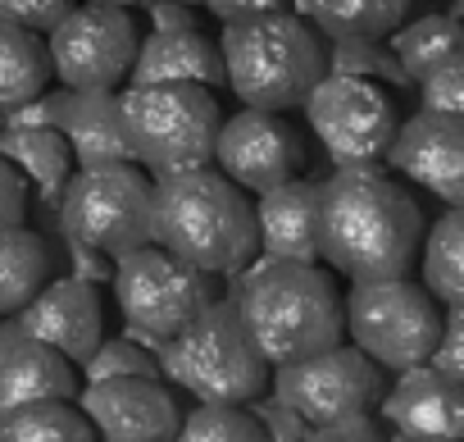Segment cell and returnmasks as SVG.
Masks as SVG:
<instances>
[{
    "label": "cell",
    "mask_w": 464,
    "mask_h": 442,
    "mask_svg": "<svg viewBox=\"0 0 464 442\" xmlns=\"http://www.w3.org/2000/svg\"><path fill=\"white\" fill-rule=\"evenodd\" d=\"M423 210L382 164L337 169L319 182V256L346 279H396L419 260Z\"/></svg>",
    "instance_id": "obj_1"
},
{
    "label": "cell",
    "mask_w": 464,
    "mask_h": 442,
    "mask_svg": "<svg viewBox=\"0 0 464 442\" xmlns=\"http://www.w3.org/2000/svg\"><path fill=\"white\" fill-rule=\"evenodd\" d=\"M150 242L205 274L246 270L256 256L251 201L209 164L164 173L150 182Z\"/></svg>",
    "instance_id": "obj_2"
},
{
    "label": "cell",
    "mask_w": 464,
    "mask_h": 442,
    "mask_svg": "<svg viewBox=\"0 0 464 442\" xmlns=\"http://www.w3.org/2000/svg\"><path fill=\"white\" fill-rule=\"evenodd\" d=\"M232 297L265 365H287L342 342V297L333 274H319L314 260H260Z\"/></svg>",
    "instance_id": "obj_3"
},
{
    "label": "cell",
    "mask_w": 464,
    "mask_h": 442,
    "mask_svg": "<svg viewBox=\"0 0 464 442\" xmlns=\"http://www.w3.org/2000/svg\"><path fill=\"white\" fill-rule=\"evenodd\" d=\"M218 60L223 87L251 110H301L310 87L324 78V42L296 10L223 24Z\"/></svg>",
    "instance_id": "obj_4"
},
{
    "label": "cell",
    "mask_w": 464,
    "mask_h": 442,
    "mask_svg": "<svg viewBox=\"0 0 464 442\" xmlns=\"http://www.w3.org/2000/svg\"><path fill=\"white\" fill-rule=\"evenodd\" d=\"M119 123L128 160L164 178L209 164L223 110L200 83H128V92L119 96Z\"/></svg>",
    "instance_id": "obj_5"
},
{
    "label": "cell",
    "mask_w": 464,
    "mask_h": 442,
    "mask_svg": "<svg viewBox=\"0 0 464 442\" xmlns=\"http://www.w3.org/2000/svg\"><path fill=\"white\" fill-rule=\"evenodd\" d=\"M441 329V310L423 283L396 279H351L342 297V333L378 365V369H410L432 356Z\"/></svg>",
    "instance_id": "obj_6"
},
{
    "label": "cell",
    "mask_w": 464,
    "mask_h": 442,
    "mask_svg": "<svg viewBox=\"0 0 464 442\" xmlns=\"http://www.w3.org/2000/svg\"><path fill=\"white\" fill-rule=\"evenodd\" d=\"M55 224L105 251L110 260L150 242V178L132 164H87L64 178L55 196Z\"/></svg>",
    "instance_id": "obj_7"
},
{
    "label": "cell",
    "mask_w": 464,
    "mask_h": 442,
    "mask_svg": "<svg viewBox=\"0 0 464 442\" xmlns=\"http://www.w3.org/2000/svg\"><path fill=\"white\" fill-rule=\"evenodd\" d=\"M178 369H182V388L196 392L200 401H251L265 392L269 383V365L256 351L237 297H223V301H205L178 333Z\"/></svg>",
    "instance_id": "obj_8"
},
{
    "label": "cell",
    "mask_w": 464,
    "mask_h": 442,
    "mask_svg": "<svg viewBox=\"0 0 464 442\" xmlns=\"http://www.w3.org/2000/svg\"><path fill=\"white\" fill-rule=\"evenodd\" d=\"M310 133L333 155L337 169L355 164H382L392 133H396V101L382 83L355 78V74H324L310 96L301 101Z\"/></svg>",
    "instance_id": "obj_9"
},
{
    "label": "cell",
    "mask_w": 464,
    "mask_h": 442,
    "mask_svg": "<svg viewBox=\"0 0 464 442\" xmlns=\"http://www.w3.org/2000/svg\"><path fill=\"white\" fill-rule=\"evenodd\" d=\"M209 279L214 274H205V270H196V265H187L150 242L114 256V274H110L123 319L137 329H150L160 338H173L214 297Z\"/></svg>",
    "instance_id": "obj_10"
},
{
    "label": "cell",
    "mask_w": 464,
    "mask_h": 442,
    "mask_svg": "<svg viewBox=\"0 0 464 442\" xmlns=\"http://www.w3.org/2000/svg\"><path fill=\"white\" fill-rule=\"evenodd\" d=\"M274 369V397L287 401L310 428L333 424L342 415H364L382 397V369L360 347L333 342Z\"/></svg>",
    "instance_id": "obj_11"
},
{
    "label": "cell",
    "mask_w": 464,
    "mask_h": 442,
    "mask_svg": "<svg viewBox=\"0 0 464 442\" xmlns=\"http://www.w3.org/2000/svg\"><path fill=\"white\" fill-rule=\"evenodd\" d=\"M51 78L60 87H105L114 92L128 83L132 55H137V24L119 5H73L51 33H46Z\"/></svg>",
    "instance_id": "obj_12"
},
{
    "label": "cell",
    "mask_w": 464,
    "mask_h": 442,
    "mask_svg": "<svg viewBox=\"0 0 464 442\" xmlns=\"http://www.w3.org/2000/svg\"><path fill=\"white\" fill-rule=\"evenodd\" d=\"M209 160L242 192H265V187H278V182L305 173L310 146H305V133L296 123H287V114L242 105V114L218 123Z\"/></svg>",
    "instance_id": "obj_13"
},
{
    "label": "cell",
    "mask_w": 464,
    "mask_h": 442,
    "mask_svg": "<svg viewBox=\"0 0 464 442\" xmlns=\"http://www.w3.org/2000/svg\"><path fill=\"white\" fill-rule=\"evenodd\" d=\"M82 415L110 442H169L182 424V406L173 401L164 378L150 374H114L87 383Z\"/></svg>",
    "instance_id": "obj_14"
},
{
    "label": "cell",
    "mask_w": 464,
    "mask_h": 442,
    "mask_svg": "<svg viewBox=\"0 0 464 442\" xmlns=\"http://www.w3.org/2000/svg\"><path fill=\"white\" fill-rule=\"evenodd\" d=\"M459 133H464L459 114L419 110L414 119L396 123L382 160H392V173L432 192L441 205H464V137Z\"/></svg>",
    "instance_id": "obj_15"
},
{
    "label": "cell",
    "mask_w": 464,
    "mask_h": 442,
    "mask_svg": "<svg viewBox=\"0 0 464 442\" xmlns=\"http://www.w3.org/2000/svg\"><path fill=\"white\" fill-rule=\"evenodd\" d=\"M24 338H37L46 347H55L60 356H69L73 365H82L92 356V347L105 338V310H101V292L87 279L60 274L51 283H42L19 310H14Z\"/></svg>",
    "instance_id": "obj_16"
},
{
    "label": "cell",
    "mask_w": 464,
    "mask_h": 442,
    "mask_svg": "<svg viewBox=\"0 0 464 442\" xmlns=\"http://www.w3.org/2000/svg\"><path fill=\"white\" fill-rule=\"evenodd\" d=\"M401 378L392 383V392L382 388V415L392 419V428L410 442H455L464 433V397L459 383L437 374L428 360L396 369Z\"/></svg>",
    "instance_id": "obj_17"
},
{
    "label": "cell",
    "mask_w": 464,
    "mask_h": 442,
    "mask_svg": "<svg viewBox=\"0 0 464 442\" xmlns=\"http://www.w3.org/2000/svg\"><path fill=\"white\" fill-rule=\"evenodd\" d=\"M256 196V251L265 260H319V182L296 173Z\"/></svg>",
    "instance_id": "obj_18"
},
{
    "label": "cell",
    "mask_w": 464,
    "mask_h": 442,
    "mask_svg": "<svg viewBox=\"0 0 464 442\" xmlns=\"http://www.w3.org/2000/svg\"><path fill=\"white\" fill-rule=\"evenodd\" d=\"M128 83H200L214 92L223 87V60L205 28H155L137 42Z\"/></svg>",
    "instance_id": "obj_19"
},
{
    "label": "cell",
    "mask_w": 464,
    "mask_h": 442,
    "mask_svg": "<svg viewBox=\"0 0 464 442\" xmlns=\"http://www.w3.org/2000/svg\"><path fill=\"white\" fill-rule=\"evenodd\" d=\"M55 128L69 142V155L87 164H119L128 160L123 123H119V96L105 87H69Z\"/></svg>",
    "instance_id": "obj_20"
},
{
    "label": "cell",
    "mask_w": 464,
    "mask_h": 442,
    "mask_svg": "<svg viewBox=\"0 0 464 442\" xmlns=\"http://www.w3.org/2000/svg\"><path fill=\"white\" fill-rule=\"evenodd\" d=\"M73 392H78L73 360L60 356L55 347L37 338H19L0 351V415L42 397H73Z\"/></svg>",
    "instance_id": "obj_21"
},
{
    "label": "cell",
    "mask_w": 464,
    "mask_h": 442,
    "mask_svg": "<svg viewBox=\"0 0 464 442\" xmlns=\"http://www.w3.org/2000/svg\"><path fill=\"white\" fill-rule=\"evenodd\" d=\"M296 15L310 28H319L328 42H346V37L382 42L410 15V0H296Z\"/></svg>",
    "instance_id": "obj_22"
},
{
    "label": "cell",
    "mask_w": 464,
    "mask_h": 442,
    "mask_svg": "<svg viewBox=\"0 0 464 442\" xmlns=\"http://www.w3.org/2000/svg\"><path fill=\"white\" fill-rule=\"evenodd\" d=\"M0 155L28 173L42 192H60L73 173L69 142L55 123H0Z\"/></svg>",
    "instance_id": "obj_23"
},
{
    "label": "cell",
    "mask_w": 464,
    "mask_h": 442,
    "mask_svg": "<svg viewBox=\"0 0 464 442\" xmlns=\"http://www.w3.org/2000/svg\"><path fill=\"white\" fill-rule=\"evenodd\" d=\"M46 87H51L46 37L0 19V114H10L14 105L33 101Z\"/></svg>",
    "instance_id": "obj_24"
},
{
    "label": "cell",
    "mask_w": 464,
    "mask_h": 442,
    "mask_svg": "<svg viewBox=\"0 0 464 442\" xmlns=\"http://www.w3.org/2000/svg\"><path fill=\"white\" fill-rule=\"evenodd\" d=\"M51 274V242L37 229H0V315H14Z\"/></svg>",
    "instance_id": "obj_25"
},
{
    "label": "cell",
    "mask_w": 464,
    "mask_h": 442,
    "mask_svg": "<svg viewBox=\"0 0 464 442\" xmlns=\"http://www.w3.org/2000/svg\"><path fill=\"white\" fill-rule=\"evenodd\" d=\"M459 242H464V214H459V205H446L428 224V233L419 238V247H423V288L441 306H464Z\"/></svg>",
    "instance_id": "obj_26"
},
{
    "label": "cell",
    "mask_w": 464,
    "mask_h": 442,
    "mask_svg": "<svg viewBox=\"0 0 464 442\" xmlns=\"http://www.w3.org/2000/svg\"><path fill=\"white\" fill-rule=\"evenodd\" d=\"M96 428L87 424L73 397H42L0 415V442H92Z\"/></svg>",
    "instance_id": "obj_27"
},
{
    "label": "cell",
    "mask_w": 464,
    "mask_h": 442,
    "mask_svg": "<svg viewBox=\"0 0 464 442\" xmlns=\"http://www.w3.org/2000/svg\"><path fill=\"white\" fill-rule=\"evenodd\" d=\"M459 46H464V37H459L455 15H423L392 37V55H396V64L405 69L410 83H419L423 74H432L450 55H459Z\"/></svg>",
    "instance_id": "obj_28"
},
{
    "label": "cell",
    "mask_w": 464,
    "mask_h": 442,
    "mask_svg": "<svg viewBox=\"0 0 464 442\" xmlns=\"http://www.w3.org/2000/svg\"><path fill=\"white\" fill-rule=\"evenodd\" d=\"M182 442H260L265 428L242 401H200L178 424Z\"/></svg>",
    "instance_id": "obj_29"
},
{
    "label": "cell",
    "mask_w": 464,
    "mask_h": 442,
    "mask_svg": "<svg viewBox=\"0 0 464 442\" xmlns=\"http://www.w3.org/2000/svg\"><path fill=\"white\" fill-rule=\"evenodd\" d=\"M324 74H355V78H373V83L396 87V92L410 87V78L396 64V55L387 46H378V42H364V37H346V42L324 46Z\"/></svg>",
    "instance_id": "obj_30"
},
{
    "label": "cell",
    "mask_w": 464,
    "mask_h": 442,
    "mask_svg": "<svg viewBox=\"0 0 464 442\" xmlns=\"http://www.w3.org/2000/svg\"><path fill=\"white\" fill-rule=\"evenodd\" d=\"M82 374H87V383H96V378H114V374H150V378H160V365H155V356L146 351V347H137L132 338H101L96 347H92V356L82 360Z\"/></svg>",
    "instance_id": "obj_31"
},
{
    "label": "cell",
    "mask_w": 464,
    "mask_h": 442,
    "mask_svg": "<svg viewBox=\"0 0 464 442\" xmlns=\"http://www.w3.org/2000/svg\"><path fill=\"white\" fill-rule=\"evenodd\" d=\"M419 101L432 114H464V74H459V55H450L446 64H437L432 74L419 78Z\"/></svg>",
    "instance_id": "obj_32"
},
{
    "label": "cell",
    "mask_w": 464,
    "mask_h": 442,
    "mask_svg": "<svg viewBox=\"0 0 464 442\" xmlns=\"http://www.w3.org/2000/svg\"><path fill=\"white\" fill-rule=\"evenodd\" d=\"M441 329H437V342H432V356L428 365L446 378H464V310L459 306H441Z\"/></svg>",
    "instance_id": "obj_33"
},
{
    "label": "cell",
    "mask_w": 464,
    "mask_h": 442,
    "mask_svg": "<svg viewBox=\"0 0 464 442\" xmlns=\"http://www.w3.org/2000/svg\"><path fill=\"white\" fill-rule=\"evenodd\" d=\"M42 238H46V233H42ZM46 242H55V247H60V256H69V274H73V279H87V283H110L114 260H110L105 251H96V247H87V242L69 238L60 224H51V238H46Z\"/></svg>",
    "instance_id": "obj_34"
},
{
    "label": "cell",
    "mask_w": 464,
    "mask_h": 442,
    "mask_svg": "<svg viewBox=\"0 0 464 442\" xmlns=\"http://www.w3.org/2000/svg\"><path fill=\"white\" fill-rule=\"evenodd\" d=\"M73 10V0H0V19L5 24H19L28 33H51L64 15Z\"/></svg>",
    "instance_id": "obj_35"
},
{
    "label": "cell",
    "mask_w": 464,
    "mask_h": 442,
    "mask_svg": "<svg viewBox=\"0 0 464 442\" xmlns=\"http://www.w3.org/2000/svg\"><path fill=\"white\" fill-rule=\"evenodd\" d=\"M251 415L260 419V428H265V437H274V442H301V437H310V424L287 406V401H260V397H251Z\"/></svg>",
    "instance_id": "obj_36"
},
{
    "label": "cell",
    "mask_w": 464,
    "mask_h": 442,
    "mask_svg": "<svg viewBox=\"0 0 464 442\" xmlns=\"http://www.w3.org/2000/svg\"><path fill=\"white\" fill-rule=\"evenodd\" d=\"M24 219H28V182L5 155H0V229H14Z\"/></svg>",
    "instance_id": "obj_37"
},
{
    "label": "cell",
    "mask_w": 464,
    "mask_h": 442,
    "mask_svg": "<svg viewBox=\"0 0 464 442\" xmlns=\"http://www.w3.org/2000/svg\"><path fill=\"white\" fill-rule=\"evenodd\" d=\"M310 437H319V442H378L382 428L364 410V415H342L333 424H319V428H310Z\"/></svg>",
    "instance_id": "obj_38"
},
{
    "label": "cell",
    "mask_w": 464,
    "mask_h": 442,
    "mask_svg": "<svg viewBox=\"0 0 464 442\" xmlns=\"http://www.w3.org/2000/svg\"><path fill=\"white\" fill-rule=\"evenodd\" d=\"M209 10V19L218 24H242L256 15H274V10H292V0H200Z\"/></svg>",
    "instance_id": "obj_39"
},
{
    "label": "cell",
    "mask_w": 464,
    "mask_h": 442,
    "mask_svg": "<svg viewBox=\"0 0 464 442\" xmlns=\"http://www.w3.org/2000/svg\"><path fill=\"white\" fill-rule=\"evenodd\" d=\"M141 10H150L155 28H200L196 5H182V0H146Z\"/></svg>",
    "instance_id": "obj_40"
},
{
    "label": "cell",
    "mask_w": 464,
    "mask_h": 442,
    "mask_svg": "<svg viewBox=\"0 0 464 442\" xmlns=\"http://www.w3.org/2000/svg\"><path fill=\"white\" fill-rule=\"evenodd\" d=\"M19 338H24L19 319H14V315H0V351H5L10 342H19Z\"/></svg>",
    "instance_id": "obj_41"
},
{
    "label": "cell",
    "mask_w": 464,
    "mask_h": 442,
    "mask_svg": "<svg viewBox=\"0 0 464 442\" xmlns=\"http://www.w3.org/2000/svg\"><path fill=\"white\" fill-rule=\"evenodd\" d=\"M92 5H119V10H141L146 0H92Z\"/></svg>",
    "instance_id": "obj_42"
},
{
    "label": "cell",
    "mask_w": 464,
    "mask_h": 442,
    "mask_svg": "<svg viewBox=\"0 0 464 442\" xmlns=\"http://www.w3.org/2000/svg\"><path fill=\"white\" fill-rule=\"evenodd\" d=\"M182 5H200V0H182Z\"/></svg>",
    "instance_id": "obj_43"
},
{
    "label": "cell",
    "mask_w": 464,
    "mask_h": 442,
    "mask_svg": "<svg viewBox=\"0 0 464 442\" xmlns=\"http://www.w3.org/2000/svg\"><path fill=\"white\" fill-rule=\"evenodd\" d=\"M0 123H5V114H0Z\"/></svg>",
    "instance_id": "obj_44"
}]
</instances>
